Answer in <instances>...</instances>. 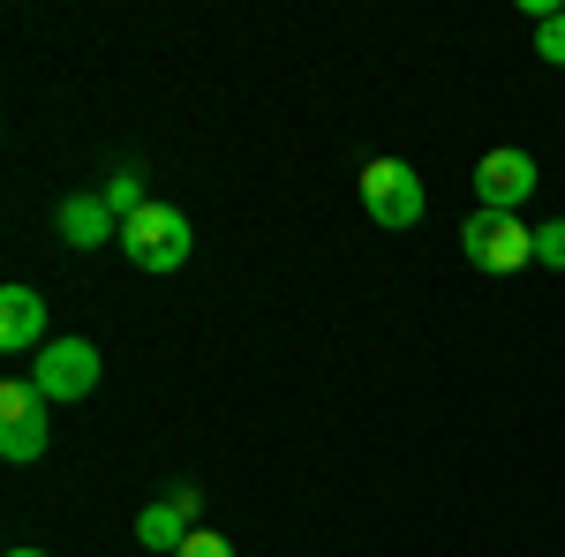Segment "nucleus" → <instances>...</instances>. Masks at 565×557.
Returning a JSON list of instances; mask_svg holds the SVG:
<instances>
[{"label": "nucleus", "mask_w": 565, "mask_h": 557, "mask_svg": "<svg viewBox=\"0 0 565 557\" xmlns=\"http://www.w3.org/2000/svg\"><path fill=\"white\" fill-rule=\"evenodd\" d=\"M189 249H196V234H189V218L174 204H143L136 218H121V257L136 271H181Z\"/></svg>", "instance_id": "f257e3e1"}, {"label": "nucleus", "mask_w": 565, "mask_h": 557, "mask_svg": "<svg viewBox=\"0 0 565 557\" xmlns=\"http://www.w3.org/2000/svg\"><path fill=\"white\" fill-rule=\"evenodd\" d=\"M460 257L476 264V271H527L535 264V226L521 212H468Z\"/></svg>", "instance_id": "f03ea898"}, {"label": "nucleus", "mask_w": 565, "mask_h": 557, "mask_svg": "<svg viewBox=\"0 0 565 557\" xmlns=\"http://www.w3.org/2000/svg\"><path fill=\"white\" fill-rule=\"evenodd\" d=\"M362 212L377 218L385 234H407V226H423V212H430V196H423V173L407 167V159H370V167H362Z\"/></svg>", "instance_id": "7ed1b4c3"}, {"label": "nucleus", "mask_w": 565, "mask_h": 557, "mask_svg": "<svg viewBox=\"0 0 565 557\" xmlns=\"http://www.w3.org/2000/svg\"><path fill=\"white\" fill-rule=\"evenodd\" d=\"M45 407H53V399H45L31 377H8V385H0V460H15V468L45 460V437H53Z\"/></svg>", "instance_id": "20e7f679"}, {"label": "nucleus", "mask_w": 565, "mask_h": 557, "mask_svg": "<svg viewBox=\"0 0 565 557\" xmlns=\"http://www.w3.org/2000/svg\"><path fill=\"white\" fill-rule=\"evenodd\" d=\"M106 377V362H98V346L90 340H45L39 362H31V385L53 399V407H68V399H90Z\"/></svg>", "instance_id": "39448f33"}, {"label": "nucleus", "mask_w": 565, "mask_h": 557, "mask_svg": "<svg viewBox=\"0 0 565 557\" xmlns=\"http://www.w3.org/2000/svg\"><path fill=\"white\" fill-rule=\"evenodd\" d=\"M535 159L527 151H482V167H476V212H521L527 196H535Z\"/></svg>", "instance_id": "423d86ee"}, {"label": "nucleus", "mask_w": 565, "mask_h": 557, "mask_svg": "<svg viewBox=\"0 0 565 557\" xmlns=\"http://www.w3.org/2000/svg\"><path fill=\"white\" fill-rule=\"evenodd\" d=\"M196 513H204V490L196 482H181L174 497H159V505H143L136 513V543L143 550H159V557H174L189 535H196Z\"/></svg>", "instance_id": "0eeeda50"}, {"label": "nucleus", "mask_w": 565, "mask_h": 557, "mask_svg": "<svg viewBox=\"0 0 565 557\" xmlns=\"http://www.w3.org/2000/svg\"><path fill=\"white\" fill-rule=\"evenodd\" d=\"M53 234H61L68 249H106V242H121V218H114V204H106L98 189H76V196H61Z\"/></svg>", "instance_id": "6e6552de"}, {"label": "nucleus", "mask_w": 565, "mask_h": 557, "mask_svg": "<svg viewBox=\"0 0 565 557\" xmlns=\"http://www.w3.org/2000/svg\"><path fill=\"white\" fill-rule=\"evenodd\" d=\"M45 346V294L39 287H0V354H39Z\"/></svg>", "instance_id": "1a4fd4ad"}, {"label": "nucleus", "mask_w": 565, "mask_h": 557, "mask_svg": "<svg viewBox=\"0 0 565 557\" xmlns=\"http://www.w3.org/2000/svg\"><path fill=\"white\" fill-rule=\"evenodd\" d=\"M98 196L114 204V218H136L143 204H151V196H143V173H136V167H121L114 181H106V189H98Z\"/></svg>", "instance_id": "9d476101"}, {"label": "nucleus", "mask_w": 565, "mask_h": 557, "mask_svg": "<svg viewBox=\"0 0 565 557\" xmlns=\"http://www.w3.org/2000/svg\"><path fill=\"white\" fill-rule=\"evenodd\" d=\"M535 264L543 271H565V218H543L535 226Z\"/></svg>", "instance_id": "9b49d317"}, {"label": "nucleus", "mask_w": 565, "mask_h": 557, "mask_svg": "<svg viewBox=\"0 0 565 557\" xmlns=\"http://www.w3.org/2000/svg\"><path fill=\"white\" fill-rule=\"evenodd\" d=\"M535 53L565 68V15H551V23H535Z\"/></svg>", "instance_id": "f8f14e48"}, {"label": "nucleus", "mask_w": 565, "mask_h": 557, "mask_svg": "<svg viewBox=\"0 0 565 557\" xmlns=\"http://www.w3.org/2000/svg\"><path fill=\"white\" fill-rule=\"evenodd\" d=\"M174 557H234V543H226V535H212V527H196Z\"/></svg>", "instance_id": "ddd939ff"}, {"label": "nucleus", "mask_w": 565, "mask_h": 557, "mask_svg": "<svg viewBox=\"0 0 565 557\" xmlns=\"http://www.w3.org/2000/svg\"><path fill=\"white\" fill-rule=\"evenodd\" d=\"M8 557H45V550H31V543H23V550H8Z\"/></svg>", "instance_id": "4468645a"}]
</instances>
